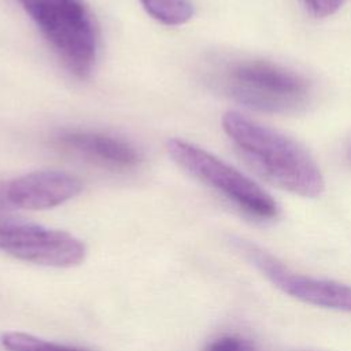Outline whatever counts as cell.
Returning <instances> with one entry per match:
<instances>
[{"label":"cell","mask_w":351,"mask_h":351,"mask_svg":"<svg viewBox=\"0 0 351 351\" xmlns=\"http://www.w3.org/2000/svg\"><path fill=\"white\" fill-rule=\"evenodd\" d=\"M222 128L245 162L267 182L304 197L324 192L325 180L317 162L292 137L236 111L223 114Z\"/></svg>","instance_id":"1"},{"label":"cell","mask_w":351,"mask_h":351,"mask_svg":"<svg viewBox=\"0 0 351 351\" xmlns=\"http://www.w3.org/2000/svg\"><path fill=\"white\" fill-rule=\"evenodd\" d=\"M62 63L78 78L90 75L97 59V29L84 0H16Z\"/></svg>","instance_id":"2"},{"label":"cell","mask_w":351,"mask_h":351,"mask_svg":"<svg viewBox=\"0 0 351 351\" xmlns=\"http://www.w3.org/2000/svg\"><path fill=\"white\" fill-rule=\"evenodd\" d=\"M221 86L236 101L267 112L295 111L311 92L304 75L263 59L232 62L222 73Z\"/></svg>","instance_id":"3"},{"label":"cell","mask_w":351,"mask_h":351,"mask_svg":"<svg viewBox=\"0 0 351 351\" xmlns=\"http://www.w3.org/2000/svg\"><path fill=\"white\" fill-rule=\"evenodd\" d=\"M167 151L176 163L221 192L248 215L258 219L277 217L276 200L261 185L213 154L180 138L169 140Z\"/></svg>","instance_id":"4"},{"label":"cell","mask_w":351,"mask_h":351,"mask_svg":"<svg viewBox=\"0 0 351 351\" xmlns=\"http://www.w3.org/2000/svg\"><path fill=\"white\" fill-rule=\"evenodd\" d=\"M0 250L26 262L73 267L86 255L85 244L73 234L0 211Z\"/></svg>","instance_id":"5"},{"label":"cell","mask_w":351,"mask_h":351,"mask_svg":"<svg viewBox=\"0 0 351 351\" xmlns=\"http://www.w3.org/2000/svg\"><path fill=\"white\" fill-rule=\"evenodd\" d=\"M243 250L251 262L282 292L314 306L351 313L350 285L295 273L255 245L243 244Z\"/></svg>","instance_id":"6"},{"label":"cell","mask_w":351,"mask_h":351,"mask_svg":"<svg viewBox=\"0 0 351 351\" xmlns=\"http://www.w3.org/2000/svg\"><path fill=\"white\" fill-rule=\"evenodd\" d=\"M5 189L11 207L45 210L77 196L82 184L77 177L64 171L38 170L7 181Z\"/></svg>","instance_id":"7"},{"label":"cell","mask_w":351,"mask_h":351,"mask_svg":"<svg viewBox=\"0 0 351 351\" xmlns=\"http://www.w3.org/2000/svg\"><path fill=\"white\" fill-rule=\"evenodd\" d=\"M56 143L67 151L112 169H129L141 159L129 141L99 132L66 130L58 136Z\"/></svg>","instance_id":"8"},{"label":"cell","mask_w":351,"mask_h":351,"mask_svg":"<svg viewBox=\"0 0 351 351\" xmlns=\"http://www.w3.org/2000/svg\"><path fill=\"white\" fill-rule=\"evenodd\" d=\"M144 10L166 26H180L193 16L189 0H140Z\"/></svg>","instance_id":"9"},{"label":"cell","mask_w":351,"mask_h":351,"mask_svg":"<svg viewBox=\"0 0 351 351\" xmlns=\"http://www.w3.org/2000/svg\"><path fill=\"white\" fill-rule=\"evenodd\" d=\"M1 344L7 351H92L82 347L48 341L25 332H5Z\"/></svg>","instance_id":"10"},{"label":"cell","mask_w":351,"mask_h":351,"mask_svg":"<svg viewBox=\"0 0 351 351\" xmlns=\"http://www.w3.org/2000/svg\"><path fill=\"white\" fill-rule=\"evenodd\" d=\"M203 351H256L254 344L239 335H222L206 344Z\"/></svg>","instance_id":"11"},{"label":"cell","mask_w":351,"mask_h":351,"mask_svg":"<svg viewBox=\"0 0 351 351\" xmlns=\"http://www.w3.org/2000/svg\"><path fill=\"white\" fill-rule=\"evenodd\" d=\"M344 0H303L308 11L318 18H325L335 14Z\"/></svg>","instance_id":"12"},{"label":"cell","mask_w":351,"mask_h":351,"mask_svg":"<svg viewBox=\"0 0 351 351\" xmlns=\"http://www.w3.org/2000/svg\"><path fill=\"white\" fill-rule=\"evenodd\" d=\"M7 182H0V211H5L10 208V203L7 199V189H5Z\"/></svg>","instance_id":"13"}]
</instances>
